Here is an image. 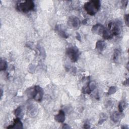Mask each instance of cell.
<instances>
[{
	"label": "cell",
	"instance_id": "cell-15",
	"mask_svg": "<svg viewBox=\"0 0 129 129\" xmlns=\"http://www.w3.org/2000/svg\"><path fill=\"white\" fill-rule=\"evenodd\" d=\"M120 51L117 49H115L114 50L113 52V60L114 62H117L119 60V59L120 58Z\"/></svg>",
	"mask_w": 129,
	"mask_h": 129
},
{
	"label": "cell",
	"instance_id": "cell-1",
	"mask_svg": "<svg viewBox=\"0 0 129 129\" xmlns=\"http://www.w3.org/2000/svg\"><path fill=\"white\" fill-rule=\"evenodd\" d=\"M101 4L100 2L98 0L90 1L84 4V7L87 13L91 15H95L99 11Z\"/></svg>",
	"mask_w": 129,
	"mask_h": 129
},
{
	"label": "cell",
	"instance_id": "cell-16",
	"mask_svg": "<svg viewBox=\"0 0 129 129\" xmlns=\"http://www.w3.org/2000/svg\"><path fill=\"white\" fill-rule=\"evenodd\" d=\"M7 68V63L5 60L1 59L0 61V69L1 71H5Z\"/></svg>",
	"mask_w": 129,
	"mask_h": 129
},
{
	"label": "cell",
	"instance_id": "cell-26",
	"mask_svg": "<svg viewBox=\"0 0 129 129\" xmlns=\"http://www.w3.org/2000/svg\"><path fill=\"white\" fill-rule=\"evenodd\" d=\"M2 95H3V90L1 89V97L2 96Z\"/></svg>",
	"mask_w": 129,
	"mask_h": 129
},
{
	"label": "cell",
	"instance_id": "cell-14",
	"mask_svg": "<svg viewBox=\"0 0 129 129\" xmlns=\"http://www.w3.org/2000/svg\"><path fill=\"white\" fill-rule=\"evenodd\" d=\"M102 35L103 38L105 39H111L113 37L111 33L107 28H105Z\"/></svg>",
	"mask_w": 129,
	"mask_h": 129
},
{
	"label": "cell",
	"instance_id": "cell-9",
	"mask_svg": "<svg viewBox=\"0 0 129 129\" xmlns=\"http://www.w3.org/2000/svg\"><path fill=\"white\" fill-rule=\"evenodd\" d=\"M55 30L58 33V34L62 37L64 38H67L68 37V35L64 30L63 28L62 27L61 25H57L55 26Z\"/></svg>",
	"mask_w": 129,
	"mask_h": 129
},
{
	"label": "cell",
	"instance_id": "cell-2",
	"mask_svg": "<svg viewBox=\"0 0 129 129\" xmlns=\"http://www.w3.org/2000/svg\"><path fill=\"white\" fill-rule=\"evenodd\" d=\"M27 91L28 97L39 102L42 100L43 96V91L39 86H35L32 89H28Z\"/></svg>",
	"mask_w": 129,
	"mask_h": 129
},
{
	"label": "cell",
	"instance_id": "cell-12",
	"mask_svg": "<svg viewBox=\"0 0 129 129\" xmlns=\"http://www.w3.org/2000/svg\"><path fill=\"white\" fill-rule=\"evenodd\" d=\"M54 119L58 122H63L65 120V113L62 110L59 111L57 114L55 115Z\"/></svg>",
	"mask_w": 129,
	"mask_h": 129
},
{
	"label": "cell",
	"instance_id": "cell-17",
	"mask_svg": "<svg viewBox=\"0 0 129 129\" xmlns=\"http://www.w3.org/2000/svg\"><path fill=\"white\" fill-rule=\"evenodd\" d=\"M125 105H126V103L124 101H121L119 104H118V111L119 112H122L124 108L125 107Z\"/></svg>",
	"mask_w": 129,
	"mask_h": 129
},
{
	"label": "cell",
	"instance_id": "cell-13",
	"mask_svg": "<svg viewBox=\"0 0 129 129\" xmlns=\"http://www.w3.org/2000/svg\"><path fill=\"white\" fill-rule=\"evenodd\" d=\"M123 115L122 112H114L111 115V119L114 122L119 121L122 117Z\"/></svg>",
	"mask_w": 129,
	"mask_h": 129
},
{
	"label": "cell",
	"instance_id": "cell-11",
	"mask_svg": "<svg viewBox=\"0 0 129 129\" xmlns=\"http://www.w3.org/2000/svg\"><path fill=\"white\" fill-rule=\"evenodd\" d=\"M106 43L104 41L98 40L96 43V48L100 52L103 51L106 47Z\"/></svg>",
	"mask_w": 129,
	"mask_h": 129
},
{
	"label": "cell",
	"instance_id": "cell-21",
	"mask_svg": "<svg viewBox=\"0 0 129 129\" xmlns=\"http://www.w3.org/2000/svg\"><path fill=\"white\" fill-rule=\"evenodd\" d=\"M129 16L128 14L125 15H124V21H125V23L126 25L127 26H128V23H129Z\"/></svg>",
	"mask_w": 129,
	"mask_h": 129
},
{
	"label": "cell",
	"instance_id": "cell-6",
	"mask_svg": "<svg viewBox=\"0 0 129 129\" xmlns=\"http://www.w3.org/2000/svg\"><path fill=\"white\" fill-rule=\"evenodd\" d=\"M68 25L72 28L74 29H77L79 27L81 22L79 18L77 17H71L68 20Z\"/></svg>",
	"mask_w": 129,
	"mask_h": 129
},
{
	"label": "cell",
	"instance_id": "cell-23",
	"mask_svg": "<svg viewBox=\"0 0 129 129\" xmlns=\"http://www.w3.org/2000/svg\"><path fill=\"white\" fill-rule=\"evenodd\" d=\"M62 128H71V127L69 125H68L67 124H64Z\"/></svg>",
	"mask_w": 129,
	"mask_h": 129
},
{
	"label": "cell",
	"instance_id": "cell-3",
	"mask_svg": "<svg viewBox=\"0 0 129 129\" xmlns=\"http://www.w3.org/2000/svg\"><path fill=\"white\" fill-rule=\"evenodd\" d=\"M35 7V4L32 1H25L18 3L16 5V9L18 11L23 13H28L33 10Z\"/></svg>",
	"mask_w": 129,
	"mask_h": 129
},
{
	"label": "cell",
	"instance_id": "cell-18",
	"mask_svg": "<svg viewBox=\"0 0 129 129\" xmlns=\"http://www.w3.org/2000/svg\"><path fill=\"white\" fill-rule=\"evenodd\" d=\"M23 112V108L21 106L18 107L15 111V115L17 117H19L21 116Z\"/></svg>",
	"mask_w": 129,
	"mask_h": 129
},
{
	"label": "cell",
	"instance_id": "cell-10",
	"mask_svg": "<svg viewBox=\"0 0 129 129\" xmlns=\"http://www.w3.org/2000/svg\"><path fill=\"white\" fill-rule=\"evenodd\" d=\"M7 128H23V124L19 117H17L14 120L13 124L8 126Z\"/></svg>",
	"mask_w": 129,
	"mask_h": 129
},
{
	"label": "cell",
	"instance_id": "cell-20",
	"mask_svg": "<svg viewBox=\"0 0 129 129\" xmlns=\"http://www.w3.org/2000/svg\"><path fill=\"white\" fill-rule=\"evenodd\" d=\"M116 91V89L114 86H111L110 87L108 91V95H111L114 94Z\"/></svg>",
	"mask_w": 129,
	"mask_h": 129
},
{
	"label": "cell",
	"instance_id": "cell-19",
	"mask_svg": "<svg viewBox=\"0 0 129 129\" xmlns=\"http://www.w3.org/2000/svg\"><path fill=\"white\" fill-rule=\"evenodd\" d=\"M88 86H89V87L90 89L91 90V91H92L96 88V83H95V82L94 81H91V82H90L88 84Z\"/></svg>",
	"mask_w": 129,
	"mask_h": 129
},
{
	"label": "cell",
	"instance_id": "cell-22",
	"mask_svg": "<svg viewBox=\"0 0 129 129\" xmlns=\"http://www.w3.org/2000/svg\"><path fill=\"white\" fill-rule=\"evenodd\" d=\"M76 34H77V35H76V38H77L79 41H81V36H80V35L79 34V33H77Z\"/></svg>",
	"mask_w": 129,
	"mask_h": 129
},
{
	"label": "cell",
	"instance_id": "cell-24",
	"mask_svg": "<svg viewBox=\"0 0 129 129\" xmlns=\"http://www.w3.org/2000/svg\"><path fill=\"white\" fill-rule=\"evenodd\" d=\"M84 127L85 128H90V125L88 123H85L84 125Z\"/></svg>",
	"mask_w": 129,
	"mask_h": 129
},
{
	"label": "cell",
	"instance_id": "cell-8",
	"mask_svg": "<svg viewBox=\"0 0 129 129\" xmlns=\"http://www.w3.org/2000/svg\"><path fill=\"white\" fill-rule=\"evenodd\" d=\"M28 114L32 117H34L36 115L38 112V108L37 106L34 104H30L28 106L27 108Z\"/></svg>",
	"mask_w": 129,
	"mask_h": 129
},
{
	"label": "cell",
	"instance_id": "cell-7",
	"mask_svg": "<svg viewBox=\"0 0 129 129\" xmlns=\"http://www.w3.org/2000/svg\"><path fill=\"white\" fill-rule=\"evenodd\" d=\"M105 28L101 24H96L93 26L92 28V32L93 33L98 35H102Z\"/></svg>",
	"mask_w": 129,
	"mask_h": 129
},
{
	"label": "cell",
	"instance_id": "cell-25",
	"mask_svg": "<svg viewBox=\"0 0 129 129\" xmlns=\"http://www.w3.org/2000/svg\"><path fill=\"white\" fill-rule=\"evenodd\" d=\"M123 84L124 85H125V86L128 85V79L126 80L124 82V83H123Z\"/></svg>",
	"mask_w": 129,
	"mask_h": 129
},
{
	"label": "cell",
	"instance_id": "cell-5",
	"mask_svg": "<svg viewBox=\"0 0 129 129\" xmlns=\"http://www.w3.org/2000/svg\"><path fill=\"white\" fill-rule=\"evenodd\" d=\"M107 29L111 33L113 36H117L121 32V24L118 22H110L108 24V27Z\"/></svg>",
	"mask_w": 129,
	"mask_h": 129
},
{
	"label": "cell",
	"instance_id": "cell-4",
	"mask_svg": "<svg viewBox=\"0 0 129 129\" xmlns=\"http://www.w3.org/2000/svg\"><path fill=\"white\" fill-rule=\"evenodd\" d=\"M66 53L72 62H76L78 60L79 56L78 49L74 46H69L66 49Z\"/></svg>",
	"mask_w": 129,
	"mask_h": 129
}]
</instances>
